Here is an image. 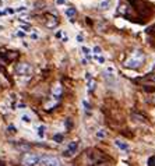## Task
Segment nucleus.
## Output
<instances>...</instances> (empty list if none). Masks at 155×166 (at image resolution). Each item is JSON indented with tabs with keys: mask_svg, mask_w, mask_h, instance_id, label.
I'll return each mask as SVG.
<instances>
[{
	"mask_svg": "<svg viewBox=\"0 0 155 166\" xmlns=\"http://www.w3.org/2000/svg\"><path fill=\"white\" fill-rule=\"evenodd\" d=\"M143 63H144V53L141 52V50H135V52L124 62V66L129 67V69H138Z\"/></svg>",
	"mask_w": 155,
	"mask_h": 166,
	"instance_id": "obj_1",
	"label": "nucleus"
},
{
	"mask_svg": "<svg viewBox=\"0 0 155 166\" xmlns=\"http://www.w3.org/2000/svg\"><path fill=\"white\" fill-rule=\"evenodd\" d=\"M41 156L34 154V152H27L21 158V166H36L39 163Z\"/></svg>",
	"mask_w": 155,
	"mask_h": 166,
	"instance_id": "obj_2",
	"label": "nucleus"
},
{
	"mask_svg": "<svg viewBox=\"0 0 155 166\" xmlns=\"http://www.w3.org/2000/svg\"><path fill=\"white\" fill-rule=\"evenodd\" d=\"M32 71H34V69L30 63H18L16 66V73L21 77H30L32 75Z\"/></svg>",
	"mask_w": 155,
	"mask_h": 166,
	"instance_id": "obj_3",
	"label": "nucleus"
},
{
	"mask_svg": "<svg viewBox=\"0 0 155 166\" xmlns=\"http://www.w3.org/2000/svg\"><path fill=\"white\" fill-rule=\"evenodd\" d=\"M39 163L41 166H62L60 159L52 155H43L42 158H39Z\"/></svg>",
	"mask_w": 155,
	"mask_h": 166,
	"instance_id": "obj_4",
	"label": "nucleus"
},
{
	"mask_svg": "<svg viewBox=\"0 0 155 166\" xmlns=\"http://www.w3.org/2000/svg\"><path fill=\"white\" fill-rule=\"evenodd\" d=\"M77 148H78V142L77 141H71L69 147H67V149L64 151V156H71L75 154V151H77Z\"/></svg>",
	"mask_w": 155,
	"mask_h": 166,
	"instance_id": "obj_5",
	"label": "nucleus"
},
{
	"mask_svg": "<svg viewBox=\"0 0 155 166\" xmlns=\"http://www.w3.org/2000/svg\"><path fill=\"white\" fill-rule=\"evenodd\" d=\"M115 145L119 149H122L123 152H127V151L130 149V145H129L127 142H123V141H120V140H116V141H115Z\"/></svg>",
	"mask_w": 155,
	"mask_h": 166,
	"instance_id": "obj_6",
	"label": "nucleus"
},
{
	"mask_svg": "<svg viewBox=\"0 0 155 166\" xmlns=\"http://www.w3.org/2000/svg\"><path fill=\"white\" fill-rule=\"evenodd\" d=\"M52 93H53V98L55 99H59L60 95H62V85L60 84H55L53 89H52Z\"/></svg>",
	"mask_w": 155,
	"mask_h": 166,
	"instance_id": "obj_7",
	"label": "nucleus"
},
{
	"mask_svg": "<svg viewBox=\"0 0 155 166\" xmlns=\"http://www.w3.org/2000/svg\"><path fill=\"white\" fill-rule=\"evenodd\" d=\"M111 4H112L111 0H102V1L98 4V7H99V10L101 11H106V10L111 9Z\"/></svg>",
	"mask_w": 155,
	"mask_h": 166,
	"instance_id": "obj_8",
	"label": "nucleus"
},
{
	"mask_svg": "<svg viewBox=\"0 0 155 166\" xmlns=\"http://www.w3.org/2000/svg\"><path fill=\"white\" fill-rule=\"evenodd\" d=\"M57 18L56 17H53V15H48V20H46V25H48V28H53V27H56L57 25Z\"/></svg>",
	"mask_w": 155,
	"mask_h": 166,
	"instance_id": "obj_9",
	"label": "nucleus"
},
{
	"mask_svg": "<svg viewBox=\"0 0 155 166\" xmlns=\"http://www.w3.org/2000/svg\"><path fill=\"white\" fill-rule=\"evenodd\" d=\"M45 134H46V126H43V124L38 126V127H36V135H38L39 138H43Z\"/></svg>",
	"mask_w": 155,
	"mask_h": 166,
	"instance_id": "obj_10",
	"label": "nucleus"
},
{
	"mask_svg": "<svg viewBox=\"0 0 155 166\" xmlns=\"http://www.w3.org/2000/svg\"><path fill=\"white\" fill-rule=\"evenodd\" d=\"M20 119H21V122H22V123H25V124H31V123H32L31 114H28V113H22Z\"/></svg>",
	"mask_w": 155,
	"mask_h": 166,
	"instance_id": "obj_11",
	"label": "nucleus"
},
{
	"mask_svg": "<svg viewBox=\"0 0 155 166\" xmlns=\"http://www.w3.org/2000/svg\"><path fill=\"white\" fill-rule=\"evenodd\" d=\"M75 14H77V11L74 7H69L67 10H66V15L69 17V18H74L75 17Z\"/></svg>",
	"mask_w": 155,
	"mask_h": 166,
	"instance_id": "obj_12",
	"label": "nucleus"
},
{
	"mask_svg": "<svg viewBox=\"0 0 155 166\" xmlns=\"http://www.w3.org/2000/svg\"><path fill=\"white\" fill-rule=\"evenodd\" d=\"M81 52H83L84 56H87L88 59H91V49H90V48H87V46H83V48H81Z\"/></svg>",
	"mask_w": 155,
	"mask_h": 166,
	"instance_id": "obj_13",
	"label": "nucleus"
},
{
	"mask_svg": "<svg viewBox=\"0 0 155 166\" xmlns=\"http://www.w3.org/2000/svg\"><path fill=\"white\" fill-rule=\"evenodd\" d=\"M53 141L57 142V144H60V142L63 141V135L62 134H55L53 135Z\"/></svg>",
	"mask_w": 155,
	"mask_h": 166,
	"instance_id": "obj_14",
	"label": "nucleus"
},
{
	"mask_svg": "<svg viewBox=\"0 0 155 166\" xmlns=\"http://www.w3.org/2000/svg\"><path fill=\"white\" fill-rule=\"evenodd\" d=\"M96 137H98V138H105V137H106V131L102 130V128L98 130V131H96Z\"/></svg>",
	"mask_w": 155,
	"mask_h": 166,
	"instance_id": "obj_15",
	"label": "nucleus"
},
{
	"mask_svg": "<svg viewBox=\"0 0 155 166\" xmlns=\"http://www.w3.org/2000/svg\"><path fill=\"white\" fill-rule=\"evenodd\" d=\"M95 89V83L92 80H88V91H94Z\"/></svg>",
	"mask_w": 155,
	"mask_h": 166,
	"instance_id": "obj_16",
	"label": "nucleus"
},
{
	"mask_svg": "<svg viewBox=\"0 0 155 166\" xmlns=\"http://www.w3.org/2000/svg\"><path fill=\"white\" fill-rule=\"evenodd\" d=\"M22 11H27V7H24V6H20V7L14 9V13H22Z\"/></svg>",
	"mask_w": 155,
	"mask_h": 166,
	"instance_id": "obj_17",
	"label": "nucleus"
},
{
	"mask_svg": "<svg viewBox=\"0 0 155 166\" xmlns=\"http://www.w3.org/2000/svg\"><path fill=\"white\" fill-rule=\"evenodd\" d=\"M92 52H94V53H95V54H96V56H98V54H99V53L102 52V50H101V48H99V46H94Z\"/></svg>",
	"mask_w": 155,
	"mask_h": 166,
	"instance_id": "obj_18",
	"label": "nucleus"
},
{
	"mask_svg": "<svg viewBox=\"0 0 155 166\" xmlns=\"http://www.w3.org/2000/svg\"><path fill=\"white\" fill-rule=\"evenodd\" d=\"M30 36H31V39H34V41H36V39L39 38V35H38L36 32H32V34H31V35H30Z\"/></svg>",
	"mask_w": 155,
	"mask_h": 166,
	"instance_id": "obj_19",
	"label": "nucleus"
},
{
	"mask_svg": "<svg viewBox=\"0 0 155 166\" xmlns=\"http://www.w3.org/2000/svg\"><path fill=\"white\" fill-rule=\"evenodd\" d=\"M16 35H17V36H20V38H24V36H25V32H24V31H17V32H16Z\"/></svg>",
	"mask_w": 155,
	"mask_h": 166,
	"instance_id": "obj_20",
	"label": "nucleus"
},
{
	"mask_svg": "<svg viewBox=\"0 0 155 166\" xmlns=\"http://www.w3.org/2000/svg\"><path fill=\"white\" fill-rule=\"evenodd\" d=\"M83 105L85 106V110H90V109H91V106H90V103H88L87 101H83Z\"/></svg>",
	"mask_w": 155,
	"mask_h": 166,
	"instance_id": "obj_21",
	"label": "nucleus"
},
{
	"mask_svg": "<svg viewBox=\"0 0 155 166\" xmlns=\"http://www.w3.org/2000/svg\"><path fill=\"white\" fill-rule=\"evenodd\" d=\"M95 59L101 63V64H103V63H105V59H103V57H101V56H95Z\"/></svg>",
	"mask_w": 155,
	"mask_h": 166,
	"instance_id": "obj_22",
	"label": "nucleus"
},
{
	"mask_svg": "<svg viewBox=\"0 0 155 166\" xmlns=\"http://www.w3.org/2000/svg\"><path fill=\"white\" fill-rule=\"evenodd\" d=\"M84 41V38H83V35H77V42L78 43H81V42Z\"/></svg>",
	"mask_w": 155,
	"mask_h": 166,
	"instance_id": "obj_23",
	"label": "nucleus"
},
{
	"mask_svg": "<svg viewBox=\"0 0 155 166\" xmlns=\"http://www.w3.org/2000/svg\"><path fill=\"white\" fill-rule=\"evenodd\" d=\"M9 130H10L11 133H16V127H14V126H10V127H9Z\"/></svg>",
	"mask_w": 155,
	"mask_h": 166,
	"instance_id": "obj_24",
	"label": "nucleus"
},
{
	"mask_svg": "<svg viewBox=\"0 0 155 166\" xmlns=\"http://www.w3.org/2000/svg\"><path fill=\"white\" fill-rule=\"evenodd\" d=\"M57 1V4H63V3H66V0H56Z\"/></svg>",
	"mask_w": 155,
	"mask_h": 166,
	"instance_id": "obj_25",
	"label": "nucleus"
}]
</instances>
